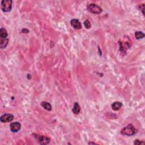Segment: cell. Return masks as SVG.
Instances as JSON below:
<instances>
[{"mask_svg":"<svg viewBox=\"0 0 145 145\" xmlns=\"http://www.w3.org/2000/svg\"><path fill=\"white\" fill-rule=\"evenodd\" d=\"M88 144L90 145V144H95V143H93V142H90Z\"/></svg>","mask_w":145,"mask_h":145,"instance_id":"17","label":"cell"},{"mask_svg":"<svg viewBox=\"0 0 145 145\" xmlns=\"http://www.w3.org/2000/svg\"><path fill=\"white\" fill-rule=\"evenodd\" d=\"M121 134L123 135L132 136L137 133V130L132 124H129L121 130Z\"/></svg>","mask_w":145,"mask_h":145,"instance_id":"1","label":"cell"},{"mask_svg":"<svg viewBox=\"0 0 145 145\" xmlns=\"http://www.w3.org/2000/svg\"><path fill=\"white\" fill-rule=\"evenodd\" d=\"M70 24L74 29H82V24L80 21L77 19H73L70 21Z\"/></svg>","mask_w":145,"mask_h":145,"instance_id":"7","label":"cell"},{"mask_svg":"<svg viewBox=\"0 0 145 145\" xmlns=\"http://www.w3.org/2000/svg\"><path fill=\"white\" fill-rule=\"evenodd\" d=\"M9 43V40L6 38H5V39H3V38H1V41H0V47H1V48H6L8 45Z\"/></svg>","mask_w":145,"mask_h":145,"instance_id":"10","label":"cell"},{"mask_svg":"<svg viewBox=\"0 0 145 145\" xmlns=\"http://www.w3.org/2000/svg\"><path fill=\"white\" fill-rule=\"evenodd\" d=\"M145 36V34L141 31H137L135 33V37L137 39L139 40L144 38Z\"/></svg>","mask_w":145,"mask_h":145,"instance_id":"13","label":"cell"},{"mask_svg":"<svg viewBox=\"0 0 145 145\" xmlns=\"http://www.w3.org/2000/svg\"><path fill=\"white\" fill-rule=\"evenodd\" d=\"M84 25H85L86 29H90V28L91 27V26L90 21H89L88 20H86L84 22Z\"/></svg>","mask_w":145,"mask_h":145,"instance_id":"14","label":"cell"},{"mask_svg":"<svg viewBox=\"0 0 145 145\" xmlns=\"http://www.w3.org/2000/svg\"><path fill=\"white\" fill-rule=\"evenodd\" d=\"M122 106H123V104H122L121 102H116L113 103L112 104V108L114 111H118V110H119L120 108L122 107Z\"/></svg>","mask_w":145,"mask_h":145,"instance_id":"9","label":"cell"},{"mask_svg":"<svg viewBox=\"0 0 145 145\" xmlns=\"http://www.w3.org/2000/svg\"><path fill=\"white\" fill-rule=\"evenodd\" d=\"M87 10L89 12L94 14H99L103 11L102 9L95 3H91L87 6Z\"/></svg>","mask_w":145,"mask_h":145,"instance_id":"3","label":"cell"},{"mask_svg":"<svg viewBox=\"0 0 145 145\" xmlns=\"http://www.w3.org/2000/svg\"><path fill=\"white\" fill-rule=\"evenodd\" d=\"M41 106H43V107L47 111H51L52 110V106L50 103H49L48 102H43L41 103Z\"/></svg>","mask_w":145,"mask_h":145,"instance_id":"11","label":"cell"},{"mask_svg":"<svg viewBox=\"0 0 145 145\" xmlns=\"http://www.w3.org/2000/svg\"><path fill=\"white\" fill-rule=\"evenodd\" d=\"M34 137L40 144L47 145L50 142V139L47 137H45V136L39 135L38 134H35V136H34Z\"/></svg>","mask_w":145,"mask_h":145,"instance_id":"5","label":"cell"},{"mask_svg":"<svg viewBox=\"0 0 145 145\" xmlns=\"http://www.w3.org/2000/svg\"><path fill=\"white\" fill-rule=\"evenodd\" d=\"M80 111H81V107H80L79 104L78 103H75L72 109L73 112L75 115H78L80 112Z\"/></svg>","mask_w":145,"mask_h":145,"instance_id":"8","label":"cell"},{"mask_svg":"<svg viewBox=\"0 0 145 145\" xmlns=\"http://www.w3.org/2000/svg\"><path fill=\"white\" fill-rule=\"evenodd\" d=\"M134 145H142V144H145V142H142V141H141L138 140V139H136L134 141Z\"/></svg>","mask_w":145,"mask_h":145,"instance_id":"15","label":"cell"},{"mask_svg":"<svg viewBox=\"0 0 145 145\" xmlns=\"http://www.w3.org/2000/svg\"><path fill=\"white\" fill-rule=\"evenodd\" d=\"M10 128L12 132L17 133L20 130L21 128V125L18 122H14V123H11L10 124Z\"/></svg>","mask_w":145,"mask_h":145,"instance_id":"6","label":"cell"},{"mask_svg":"<svg viewBox=\"0 0 145 145\" xmlns=\"http://www.w3.org/2000/svg\"><path fill=\"white\" fill-rule=\"evenodd\" d=\"M8 35V34L6 29H4V28H1V29H0V36H1V38L5 39V38H7Z\"/></svg>","mask_w":145,"mask_h":145,"instance_id":"12","label":"cell"},{"mask_svg":"<svg viewBox=\"0 0 145 145\" xmlns=\"http://www.w3.org/2000/svg\"><path fill=\"white\" fill-rule=\"evenodd\" d=\"M14 119V116L9 113H6L2 115L0 117V121L2 123H8L12 121Z\"/></svg>","mask_w":145,"mask_h":145,"instance_id":"4","label":"cell"},{"mask_svg":"<svg viewBox=\"0 0 145 145\" xmlns=\"http://www.w3.org/2000/svg\"><path fill=\"white\" fill-rule=\"evenodd\" d=\"M139 8L141 9L140 10H142V13L144 14V9H145V5L144 4H141L139 5Z\"/></svg>","mask_w":145,"mask_h":145,"instance_id":"16","label":"cell"},{"mask_svg":"<svg viewBox=\"0 0 145 145\" xmlns=\"http://www.w3.org/2000/svg\"><path fill=\"white\" fill-rule=\"evenodd\" d=\"M11 0H2L1 2V9L3 12H9L11 11L12 9Z\"/></svg>","mask_w":145,"mask_h":145,"instance_id":"2","label":"cell"}]
</instances>
